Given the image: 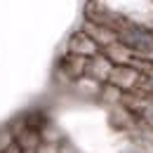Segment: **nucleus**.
<instances>
[{
  "instance_id": "f257e3e1",
  "label": "nucleus",
  "mask_w": 153,
  "mask_h": 153,
  "mask_svg": "<svg viewBox=\"0 0 153 153\" xmlns=\"http://www.w3.org/2000/svg\"><path fill=\"white\" fill-rule=\"evenodd\" d=\"M141 80H144V73L137 71L134 66H113L108 76V85L118 87L120 92H139Z\"/></svg>"
},
{
  "instance_id": "f03ea898",
  "label": "nucleus",
  "mask_w": 153,
  "mask_h": 153,
  "mask_svg": "<svg viewBox=\"0 0 153 153\" xmlns=\"http://www.w3.org/2000/svg\"><path fill=\"white\" fill-rule=\"evenodd\" d=\"M66 52H68V54H78V57L92 59V57H97L101 50H99V45H97L82 28H78L76 33L68 38V42H66Z\"/></svg>"
},
{
  "instance_id": "7ed1b4c3",
  "label": "nucleus",
  "mask_w": 153,
  "mask_h": 153,
  "mask_svg": "<svg viewBox=\"0 0 153 153\" xmlns=\"http://www.w3.org/2000/svg\"><path fill=\"white\" fill-rule=\"evenodd\" d=\"M82 31H85V33L99 45V50H104V47H108V45L118 42V33H115V31L106 28V26H101V24H94V21H90V19L82 21Z\"/></svg>"
},
{
  "instance_id": "39448f33",
  "label": "nucleus",
  "mask_w": 153,
  "mask_h": 153,
  "mask_svg": "<svg viewBox=\"0 0 153 153\" xmlns=\"http://www.w3.org/2000/svg\"><path fill=\"white\" fill-rule=\"evenodd\" d=\"M14 141H17V137L12 132V127L10 125H0V153H5Z\"/></svg>"
},
{
  "instance_id": "20e7f679",
  "label": "nucleus",
  "mask_w": 153,
  "mask_h": 153,
  "mask_svg": "<svg viewBox=\"0 0 153 153\" xmlns=\"http://www.w3.org/2000/svg\"><path fill=\"white\" fill-rule=\"evenodd\" d=\"M111 71H113V64H111L108 59L104 57L101 52H99L97 57H92L90 61H87V78L97 80L99 85H106V82H108V76H111Z\"/></svg>"
}]
</instances>
